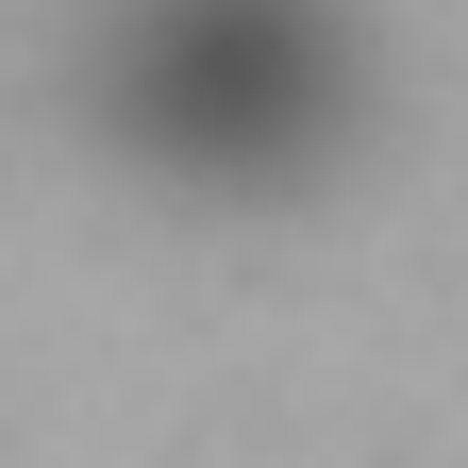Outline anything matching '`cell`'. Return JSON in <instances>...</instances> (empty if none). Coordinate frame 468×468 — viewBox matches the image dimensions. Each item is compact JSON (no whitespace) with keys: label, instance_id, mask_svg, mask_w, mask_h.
Returning <instances> with one entry per match:
<instances>
[{"label":"cell","instance_id":"1","mask_svg":"<svg viewBox=\"0 0 468 468\" xmlns=\"http://www.w3.org/2000/svg\"><path fill=\"white\" fill-rule=\"evenodd\" d=\"M134 117L167 151H284L318 117V17L302 0H151Z\"/></svg>","mask_w":468,"mask_h":468}]
</instances>
